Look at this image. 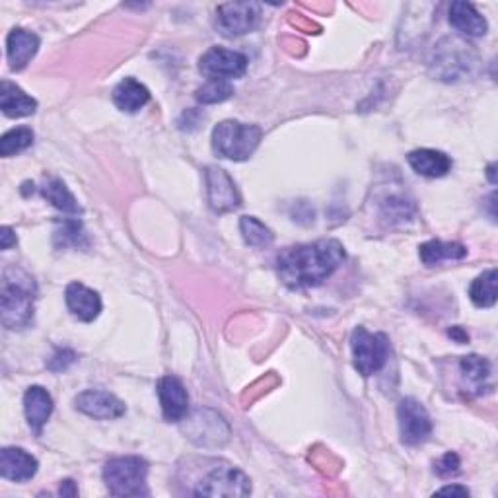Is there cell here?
Segmentation results:
<instances>
[{
  "instance_id": "7",
  "label": "cell",
  "mask_w": 498,
  "mask_h": 498,
  "mask_svg": "<svg viewBox=\"0 0 498 498\" xmlns=\"http://www.w3.org/2000/svg\"><path fill=\"white\" fill-rule=\"evenodd\" d=\"M185 435L190 436L191 442L203 448H220L230 438V426L219 413L209 409L195 411L190 419H185Z\"/></svg>"
},
{
  "instance_id": "4",
  "label": "cell",
  "mask_w": 498,
  "mask_h": 498,
  "mask_svg": "<svg viewBox=\"0 0 498 498\" xmlns=\"http://www.w3.org/2000/svg\"><path fill=\"white\" fill-rule=\"evenodd\" d=\"M148 464L139 455L113 457L103 467L105 487L113 496H148Z\"/></svg>"
},
{
  "instance_id": "29",
  "label": "cell",
  "mask_w": 498,
  "mask_h": 498,
  "mask_svg": "<svg viewBox=\"0 0 498 498\" xmlns=\"http://www.w3.org/2000/svg\"><path fill=\"white\" fill-rule=\"evenodd\" d=\"M55 246L57 248H83L88 246L86 234L83 230V224L78 220H66L61 230L55 232Z\"/></svg>"
},
{
  "instance_id": "37",
  "label": "cell",
  "mask_w": 498,
  "mask_h": 498,
  "mask_svg": "<svg viewBox=\"0 0 498 498\" xmlns=\"http://www.w3.org/2000/svg\"><path fill=\"white\" fill-rule=\"evenodd\" d=\"M489 180L494 183L496 180H494V164H491V168H489Z\"/></svg>"
},
{
  "instance_id": "5",
  "label": "cell",
  "mask_w": 498,
  "mask_h": 498,
  "mask_svg": "<svg viewBox=\"0 0 498 498\" xmlns=\"http://www.w3.org/2000/svg\"><path fill=\"white\" fill-rule=\"evenodd\" d=\"M191 491L195 496H248L251 493L249 477L228 462H209L203 477Z\"/></svg>"
},
{
  "instance_id": "10",
  "label": "cell",
  "mask_w": 498,
  "mask_h": 498,
  "mask_svg": "<svg viewBox=\"0 0 498 498\" xmlns=\"http://www.w3.org/2000/svg\"><path fill=\"white\" fill-rule=\"evenodd\" d=\"M248 63L249 61L244 53L212 47L199 59V71L209 80H228L230 83V78H241L246 74Z\"/></svg>"
},
{
  "instance_id": "14",
  "label": "cell",
  "mask_w": 498,
  "mask_h": 498,
  "mask_svg": "<svg viewBox=\"0 0 498 498\" xmlns=\"http://www.w3.org/2000/svg\"><path fill=\"white\" fill-rule=\"evenodd\" d=\"M64 300H66V308H69V312L78 321L90 323L96 319L102 312L100 294L96 290L84 287L83 282H71V285L66 287Z\"/></svg>"
},
{
  "instance_id": "18",
  "label": "cell",
  "mask_w": 498,
  "mask_h": 498,
  "mask_svg": "<svg viewBox=\"0 0 498 498\" xmlns=\"http://www.w3.org/2000/svg\"><path fill=\"white\" fill-rule=\"evenodd\" d=\"M409 166L419 173L423 178H444L452 170L454 161L448 154L440 151H433V148H419V151H413L407 156Z\"/></svg>"
},
{
  "instance_id": "22",
  "label": "cell",
  "mask_w": 498,
  "mask_h": 498,
  "mask_svg": "<svg viewBox=\"0 0 498 498\" xmlns=\"http://www.w3.org/2000/svg\"><path fill=\"white\" fill-rule=\"evenodd\" d=\"M460 370L464 386L469 392L481 395L483 389L487 387V382L491 380V362L479 355H469L460 360Z\"/></svg>"
},
{
  "instance_id": "31",
  "label": "cell",
  "mask_w": 498,
  "mask_h": 498,
  "mask_svg": "<svg viewBox=\"0 0 498 498\" xmlns=\"http://www.w3.org/2000/svg\"><path fill=\"white\" fill-rule=\"evenodd\" d=\"M460 457H457L455 452H448L444 454L440 460L435 465V471L440 477H452L455 474H460Z\"/></svg>"
},
{
  "instance_id": "23",
  "label": "cell",
  "mask_w": 498,
  "mask_h": 498,
  "mask_svg": "<svg viewBox=\"0 0 498 498\" xmlns=\"http://www.w3.org/2000/svg\"><path fill=\"white\" fill-rule=\"evenodd\" d=\"M421 261L426 267H435L442 261H457L464 259L467 255V248L457 244V241H440V239H430L426 244L419 248Z\"/></svg>"
},
{
  "instance_id": "2",
  "label": "cell",
  "mask_w": 498,
  "mask_h": 498,
  "mask_svg": "<svg viewBox=\"0 0 498 498\" xmlns=\"http://www.w3.org/2000/svg\"><path fill=\"white\" fill-rule=\"evenodd\" d=\"M35 282L22 269L10 267L3 277V296H0V312L3 326L8 329H24L34 321L35 309Z\"/></svg>"
},
{
  "instance_id": "21",
  "label": "cell",
  "mask_w": 498,
  "mask_h": 498,
  "mask_svg": "<svg viewBox=\"0 0 498 498\" xmlns=\"http://www.w3.org/2000/svg\"><path fill=\"white\" fill-rule=\"evenodd\" d=\"M112 98L121 112L137 113L148 102H151V92H148V88L141 84L139 80L125 78L113 88Z\"/></svg>"
},
{
  "instance_id": "34",
  "label": "cell",
  "mask_w": 498,
  "mask_h": 498,
  "mask_svg": "<svg viewBox=\"0 0 498 498\" xmlns=\"http://www.w3.org/2000/svg\"><path fill=\"white\" fill-rule=\"evenodd\" d=\"M59 494H61V496H76V494H78V489H76L74 481H71V479L63 481V483H61V489H59Z\"/></svg>"
},
{
  "instance_id": "27",
  "label": "cell",
  "mask_w": 498,
  "mask_h": 498,
  "mask_svg": "<svg viewBox=\"0 0 498 498\" xmlns=\"http://www.w3.org/2000/svg\"><path fill=\"white\" fill-rule=\"evenodd\" d=\"M34 144V131L28 127H16L3 134L0 139V156L10 158L18 152H24L25 148Z\"/></svg>"
},
{
  "instance_id": "20",
  "label": "cell",
  "mask_w": 498,
  "mask_h": 498,
  "mask_svg": "<svg viewBox=\"0 0 498 498\" xmlns=\"http://www.w3.org/2000/svg\"><path fill=\"white\" fill-rule=\"evenodd\" d=\"M0 110H3L6 117L20 119L34 115L37 110V102L28 96L20 86L3 80V84H0Z\"/></svg>"
},
{
  "instance_id": "32",
  "label": "cell",
  "mask_w": 498,
  "mask_h": 498,
  "mask_svg": "<svg viewBox=\"0 0 498 498\" xmlns=\"http://www.w3.org/2000/svg\"><path fill=\"white\" fill-rule=\"evenodd\" d=\"M74 360H76V355L69 351V348H63V351H57V355L49 360V368L53 372H61L69 368Z\"/></svg>"
},
{
  "instance_id": "30",
  "label": "cell",
  "mask_w": 498,
  "mask_h": 498,
  "mask_svg": "<svg viewBox=\"0 0 498 498\" xmlns=\"http://www.w3.org/2000/svg\"><path fill=\"white\" fill-rule=\"evenodd\" d=\"M413 205H409L407 200H403L401 197L387 199L384 203V217L392 219V220H405L411 217Z\"/></svg>"
},
{
  "instance_id": "26",
  "label": "cell",
  "mask_w": 498,
  "mask_h": 498,
  "mask_svg": "<svg viewBox=\"0 0 498 498\" xmlns=\"http://www.w3.org/2000/svg\"><path fill=\"white\" fill-rule=\"evenodd\" d=\"M239 232H241V238H244L246 244L251 248H267V246H271L275 239V234L271 232V228L265 226L259 219H255V217H241Z\"/></svg>"
},
{
  "instance_id": "16",
  "label": "cell",
  "mask_w": 498,
  "mask_h": 498,
  "mask_svg": "<svg viewBox=\"0 0 498 498\" xmlns=\"http://www.w3.org/2000/svg\"><path fill=\"white\" fill-rule=\"evenodd\" d=\"M39 51V37L28 30L16 28L6 37V55L12 71H22Z\"/></svg>"
},
{
  "instance_id": "13",
  "label": "cell",
  "mask_w": 498,
  "mask_h": 498,
  "mask_svg": "<svg viewBox=\"0 0 498 498\" xmlns=\"http://www.w3.org/2000/svg\"><path fill=\"white\" fill-rule=\"evenodd\" d=\"M158 397L164 419L170 423H180L190 413V395H187L183 382L176 376H164L158 382Z\"/></svg>"
},
{
  "instance_id": "11",
  "label": "cell",
  "mask_w": 498,
  "mask_h": 498,
  "mask_svg": "<svg viewBox=\"0 0 498 498\" xmlns=\"http://www.w3.org/2000/svg\"><path fill=\"white\" fill-rule=\"evenodd\" d=\"M205 180H207L209 205L214 212L224 214L241 207V197H239L238 187L234 180L228 176L222 168H217V166L207 168Z\"/></svg>"
},
{
  "instance_id": "6",
  "label": "cell",
  "mask_w": 498,
  "mask_h": 498,
  "mask_svg": "<svg viewBox=\"0 0 498 498\" xmlns=\"http://www.w3.org/2000/svg\"><path fill=\"white\" fill-rule=\"evenodd\" d=\"M355 368L358 374L368 376L380 372L389 356V341L384 333H370L365 327H356L351 337Z\"/></svg>"
},
{
  "instance_id": "8",
  "label": "cell",
  "mask_w": 498,
  "mask_h": 498,
  "mask_svg": "<svg viewBox=\"0 0 498 498\" xmlns=\"http://www.w3.org/2000/svg\"><path fill=\"white\" fill-rule=\"evenodd\" d=\"M397 419H399V435L401 442L407 446H416L428 440L433 433V421L421 401L413 397H405L397 405Z\"/></svg>"
},
{
  "instance_id": "1",
  "label": "cell",
  "mask_w": 498,
  "mask_h": 498,
  "mask_svg": "<svg viewBox=\"0 0 498 498\" xmlns=\"http://www.w3.org/2000/svg\"><path fill=\"white\" fill-rule=\"evenodd\" d=\"M345 258L347 253L341 241L317 239L312 244L292 246L280 251L277 271L282 285L292 290L314 288L337 271Z\"/></svg>"
},
{
  "instance_id": "19",
  "label": "cell",
  "mask_w": 498,
  "mask_h": 498,
  "mask_svg": "<svg viewBox=\"0 0 498 498\" xmlns=\"http://www.w3.org/2000/svg\"><path fill=\"white\" fill-rule=\"evenodd\" d=\"M450 24L452 28L467 37H481L489 30V24L481 16V12L471 3H464V0L452 3Z\"/></svg>"
},
{
  "instance_id": "3",
  "label": "cell",
  "mask_w": 498,
  "mask_h": 498,
  "mask_svg": "<svg viewBox=\"0 0 498 498\" xmlns=\"http://www.w3.org/2000/svg\"><path fill=\"white\" fill-rule=\"evenodd\" d=\"M263 131L258 125L222 121L212 131V148L220 158L244 161L253 156L261 142Z\"/></svg>"
},
{
  "instance_id": "12",
  "label": "cell",
  "mask_w": 498,
  "mask_h": 498,
  "mask_svg": "<svg viewBox=\"0 0 498 498\" xmlns=\"http://www.w3.org/2000/svg\"><path fill=\"white\" fill-rule=\"evenodd\" d=\"M74 405L80 413L100 421H113L127 413L123 401L102 389H86L74 399Z\"/></svg>"
},
{
  "instance_id": "17",
  "label": "cell",
  "mask_w": 498,
  "mask_h": 498,
  "mask_svg": "<svg viewBox=\"0 0 498 498\" xmlns=\"http://www.w3.org/2000/svg\"><path fill=\"white\" fill-rule=\"evenodd\" d=\"M24 411L30 428L39 436L53 413V397L42 386H32L24 395Z\"/></svg>"
},
{
  "instance_id": "15",
  "label": "cell",
  "mask_w": 498,
  "mask_h": 498,
  "mask_svg": "<svg viewBox=\"0 0 498 498\" xmlns=\"http://www.w3.org/2000/svg\"><path fill=\"white\" fill-rule=\"evenodd\" d=\"M37 460L22 448H5L0 452V475L8 481L24 483L35 477Z\"/></svg>"
},
{
  "instance_id": "28",
  "label": "cell",
  "mask_w": 498,
  "mask_h": 498,
  "mask_svg": "<svg viewBox=\"0 0 498 498\" xmlns=\"http://www.w3.org/2000/svg\"><path fill=\"white\" fill-rule=\"evenodd\" d=\"M234 96V86L228 83V80H209L207 84L200 86L195 93L197 102L212 105V103H222Z\"/></svg>"
},
{
  "instance_id": "35",
  "label": "cell",
  "mask_w": 498,
  "mask_h": 498,
  "mask_svg": "<svg viewBox=\"0 0 498 498\" xmlns=\"http://www.w3.org/2000/svg\"><path fill=\"white\" fill-rule=\"evenodd\" d=\"M436 494H460V496H469V491L465 487H457V484H450V487H444L436 491Z\"/></svg>"
},
{
  "instance_id": "33",
  "label": "cell",
  "mask_w": 498,
  "mask_h": 498,
  "mask_svg": "<svg viewBox=\"0 0 498 498\" xmlns=\"http://www.w3.org/2000/svg\"><path fill=\"white\" fill-rule=\"evenodd\" d=\"M16 244V234L12 230L10 226H3V230H0V248L5 251L10 249V246Z\"/></svg>"
},
{
  "instance_id": "25",
  "label": "cell",
  "mask_w": 498,
  "mask_h": 498,
  "mask_svg": "<svg viewBox=\"0 0 498 498\" xmlns=\"http://www.w3.org/2000/svg\"><path fill=\"white\" fill-rule=\"evenodd\" d=\"M496 269H489V271L479 275L469 288L471 302L477 308H493L496 304Z\"/></svg>"
},
{
  "instance_id": "24",
  "label": "cell",
  "mask_w": 498,
  "mask_h": 498,
  "mask_svg": "<svg viewBox=\"0 0 498 498\" xmlns=\"http://www.w3.org/2000/svg\"><path fill=\"white\" fill-rule=\"evenodd\" d=\"M42 195L49 200V203L59 209L64 214H80L83 209H80L78 200L74 199V195L71 193L66 183L59 178H49L44 185H42Z\"/></svg>"
},
{
  "instance_id": "9",
  "label": "cell",
  "mask_w": 498,
  "mask_h": 498,
  "mask_svg": "<svg viewBox=\"0 0 498 498\" xmlns=\"http://www.w3.org/2000/svg\"><path fill=\"white\" fill-rule=\"evenodd\" d=\"M261 20V6L255 3H226L217 10V28L224 37L253 32Z\"/></svg>"
},
{
  "instance_id": "36",
  "label": "cell",
  "mask_w": 498,
  "mask_h": 498,
  "mask_svg": "<svg viewBox=\"0 0 498 498\" xmlns=\"http://www.w3.org/2000/svg\"><path fill=\"white\" fill-rule=\"evenodd\" d=\"M450 337L455 339L457 343H467L469 341V335L460 326H455V327L450 329Z\"/></svg>"
}]
</instances>
